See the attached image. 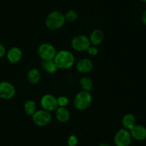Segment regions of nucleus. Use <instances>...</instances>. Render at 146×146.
<instances>
[{
    "mask_svg": "<svg viewBox=\"0 0 146 146\" xmlns=\"http://www.w3.org/2000/svg\"><path fill=\"white\" fill-rule=\"evenodd\" d=\"M141 21H142L143 24H145L146 26V9L144 10L143 13L142 14V17H141Z\"/></svg>",
    "mask_w": 146,
    "mask_h": 146,
    "instance_id": "393cba45",
    "label": "nucleus"
},
{
    "mask_svg": "<svg viewBox=\"0 0 146 146\" xmlns=\"http://www.w3.org/2000/svg\"><path fill=\"white\" fill-rule=\"evenodd\" d=\"M71 45L73 50L81 52L86 51L88 47L91 45V42L89 38L87 36L84 34H78L72 39Z\"/></svg>",
    "mask_w": 146,
    "mask_h": 146,
    "instance_id": "423d86ee",
    "label": "nucleus"
},
{
    "mask_svg": "<svg viewBox=\"0 0 146 146\" xmlns=\"http://www.w3.org/2000/svg\"><path fill=\"white\" fill-rule=\"evenodd\" d=\"M141 1H143V2H146V0H141Z\"/></svg>",
    "mask_w": 146,
    "mask_h": 146,
    "instance_id": "bb28decb",
    "label": "nucleus"
},
{
    "mask_svg": "<svg viewBox=\"0 0 146 146\" xmlns=\"http://www.w3.org/2000/svg\"><path fill=\"white\" fill-rule=\"evenodd\" d=\"M87 53L91 56H96L98 53V50L96 46L91 44L86 50Z\"/></svg>",
    "mask_w": 146,
    "mask_h": 146,
    "instance_id": "5701e85b",
    "label": "nucleus"
},
{
    "mask_svg": "<svg viewBox=\"0 0 146 146\" xmlns=\"http://www.w3.org/2000/svg\"><path fill=\"white\" fill-rule=\"evenodd\" d=\"M132 139L129 130L122 128L114 135V143L116 146H129Z\"/></svg>",
    "mask_w": 146,
    "mask_h": 146,
    "instance_id": "0eeeda50",
    "label": "nucleus"
},
{
    "mask_svg": "<svg viewBox=\"0 0 146 146\" xmlns=\"http://www.w3.org/2000/svg\"><path fill=\"white\" fill-rule=\"evenodd\" d=\"M79 84L82 90H84V91L90 92L94 87V83H93L92 80L90 77H86V76L82 77L80 79Z\"/></svg>",
    "mask_w": 146,
    "mask_h": 146,
    "instance_id": "a211bd4d",
    "label": "nucleus"
},
{
    "mask_svg": "<svg viewBox=\"0 0 146 146\" xmlns=\"http://www.w3.org/2000/svg\"><path fill=\"white\" fill-rule=\"evenodd\" d=\"M93 101V97L90 92H78L74 99V105L78 110H85L91 106Z\"/></svg>",
    "mask_w": 146,
    "mask_h": 146,
    "instance_id": "7ed1b4c3",
    "label": "nucleus"
},
{
    "mask_svg": "<svg viewBox=\"0 0 146 146\" xmlns=\"http://www.w3.org/2000/svg\"><path fill=\"white\" fill-rule=\"evenodd\" d=\"M27 79L31 84H36L40 81L41 79V73L36 68L31 69L27 73Z\"/></svg>",
    "mask_w": 146,
    "mask_h": 146,
    "instance_id": "f3484780",
    "label": "nucleus"
},
{
    "mask_svg": "<svg viewBox=\"0 0 146 146\" xmlns=\"http://www.w3.org/2000/svg\"><path fill=\"white\" fill-rule=\"evenodd\" d=\"M98 146H111V145L110 144H108V143H101Z\"/></svg>",
    "mask_w": 146,
    "mask_h": 146,
    "instance_id": "a878e982",
    "label": "nucleus"
},
{
    "mask_svg": "<svg viewBox=\"0 0 146 146\" xmlns=\"http://www.w3.org/2000/svg\"><path fill=\"white\" fill-rule=\"evenodd\" d=\"M135 125V117L131 113L125 114L122 118V125L123 128L130 130Z\"/></svg>",
    "mask_w": 146,
    "mask_h": 146,
    "instance_id": "dca6fc26",
    "label": "nucleus"
},
{
    "mask_svg": "<svg viewBox=\"0 0 146 146\" xmlns=\"http://www.w3.org/2000/svg\"><path fill=\"white\" fill-rule=\"evenodd\" d=\"M31 117H32L33 123L38 127H44V126L48 125L52 118L50 112L44 110L43 109L36 110Z\"/></svg>",
    "mask_w": 146,
    "mask_h": 146,
    "instance_id": "39448f33",
    "label": "nucleus"
},
{
    "mask_svg": "<svg viewBox=\"0 0 146 146\" xmlns=\"http://www.w3.org/2000/svg\"><path fill=\"white\" fill-rule=\"evenodd\" d=\"M16 90L11 83L7 81L0 82V98L10 100L15 95Z\"/></svg>",
    "mask_w": 146,
    "mask_h": 146,
    "instance_id": "1a4fd4ad",
    "label": "nucleus"
},
{
    "mask_svg": "<svg viewBox=\"0 0 146 146\" xmlns=\"http://www.w3.org/2000/svg\"><path fill=\"white\" fill-rule=\"evenodd\" d=\"M7 59L11 64H17L22 58V51L17 47H12L6 53Z\"/></svg>",
    "mask_w": 146,
    "mask_h": 146,
    "instance_id": "9b49d317",
    "label": "nucleus"
},
{
    "mask_svg": "<svg viewBox=\"0 0 146 146\" xmlns=\"http://www.w3.org/2000/svg\"><path fill=\"white\" fill-rule=\"evenodd\" d=\"M38 54L42 60H52L57 51L56 47L50 43H42L38 47Z\"/></svg>",
    "mask_w": 146,
    "mask_h": 146,
    "instance_id": "20e7f679",
    "label": "nucleus"
},
{
    "mask_svg": "<svg viewBox=\"0 0 146 146\" xmlns=\"http://www.w3.org/2000/svg\"><path fill=\"white\" fill-rule=\"evenodd\" d=\"M41 67L48 74H54L58 71V68L56 64L54 62V60H42L41 63Z\"/></svg>",
    "mask_w": 146,
    "mask_h": 146,
    "instance_id": "2eb2a0df",
    "label": "nucleus"
},
{
    "mask_svg": "<svg viewBox=\"0 0 146 146\" xmlns=\"http://www.w3.org/2000/svg\"><path fill=\"white\" fill-rule=\"evenodd\" d=\"M78 13L74 9H69L64 14V17H65L66 21L68 22H74L76 21L78 19Z\"/></svg>",
    "mask_w": 146,
    "mask_h": 146,
    "instance_id": "aec40b11",
    "label": "nucleus"
},
{
    "mask_svg": "<svg viewBox=\"0 0 146 146\" xmlns=\"http://www.w3.org/2000/svg\"><path fill=\"white\" fill-rule=\"evenodd\" d=\"M94 63L90 59L82 58L78 60L76 64V69L81 74H87L92 71Z\"/></svg>",
    "mask_w": 146,
    "mask_h": 146,
    "instance_id": "9d476101",
    "label": "nucleus"
},
{
    "mask_svg": "<svg viewBox=\"0 0 146 146\" xmlns=\"http://www.w3.org/2000/svg\"><path fill=\"white\" fill-rule=\"evenodd\" d=\"M54 61L58 69L68 70L74 66L75 63V57L71 52L64 50L57 52Z\"/></svg>",
    "mask_w": 146,
    "mask_h": 146,
    "instance_id": "f257e3e1",
    "label": "nucleus"
},
{
    "mask_svg": "<svg viewBox=\"0 0 146 146\" xmlns=\"http://www.w3.org/2000/svg\"><path fill=\"white\" fill-rule=\"evenodd\" d=\"M90 40L91 44L94 46H98L103 42L104 40V33L102 30L99 29H94L90 34V37H88Z\"/></svg>",
    "mask_w": 146,
    "mask_h": 146,
    "instance_id": "4468645a",
    "label": "nucleus"
},
{
    "mask_svg": "<svg viewBox=\"0 0 146 146\" xmlns=\"http://www.w3.org/2000/svg\"><path fill=\"white\" fill-rule=\"evenodd\" d=\"M129 131L134 140L143 141L146 139V127L142 125L135 124Z\"/></svg>",
    "mask_w": 146,
    "mask_h": 146,
    "instance_id": "f8f14e48",
    "label": "nucleus"
},
{
    "mask_svg": "<svg viewBox=\"0 0 146 146\" xmlns=\"http://www.w3.org/2000/svg\"><path fill=\"white\" fill-rule=\"evenodd\" d=\"M69 103V100L66 96H60V97H57V104H58V107H66Z\"/></svg>",
    "mask_w": 146,
    "mask_h": 146,
    "instance_id": "412c9836",
    "label": "nucleus"
},
{
    "mask_svg": "<svg viewBox=\"0 0 146 146\" xmlns=\"http://www.w3.org/2000/svg\"><path fill=\"white\" fill-rule=\"evenodd\" d=\"M7 53V50H6L5 47L0 42V58L4 57Z\"/></svg>",
    "mask_w": 146,
    "mask_h": 146,
    "instance_id": "b1692460",
    "label": "nucleus"
},
{
    "mask_svg": "<svg viewBox=\"0 0 146 146\" xmlns=\"http://www.w3.org/2000/svg\"><path fill=\"white\" fill-rule=\"evenodd\" d=\"M68 146H76L78 143V139L75 135H71L67 139Z\"/></svg>",
    "mask_w": 146,
    "mask_h": 146,
    "instance_id": "4be33fe9",
    "label": "nucleus"
},
{
    "mask_svg": "<svg viewBox=\"0 0 146 146\" xmlns=\"http://www.w3.org/2000/svg\"><path fill=\"white\" fill-rule=\"evenodd\" d=\"M40 104L43 110L48 112L55 111L58 107L57 97L51 94H46L41 97L40 100Z\"/></svg>",
    "mask_w": 146,
    "mask_h": 146,
    "instance_id": "6e6552de",
    "label": "nucleus"
},
{
    "mask_svg": "<svg viewBox=\"0 0 146 146\" xmlns=\"http://www.w3.org/2000/svg\"><path fill=\"white\" fill-rule=\"evenodd\" d=\"M66 23L64 14L59 11H52L46 16L45 19L46 27L51 31L60 29Z\"/></svg>",
    "mask_w": 146,
    "mask_h": 146,
    "instance_id": "f03ea898",
    "label": "nucleus"
},
{
    "mask_svg": "<svg viewBox=\"0 0 146 146\" xmlns=\"http://www.w3.org/2000/svg\"><path fill=\"white\" fill-rule=\"evenodd\" d=\"M36 103L32 100H29L25 102L24 104V112L27 115L32 116V115L36 111Z\"/></svg>",
    "mask_w": 146,
    "mask_h": 146,
    "instance_id": "6ab92c4d",
    "label": "nucleus"
},
{
    "mask_svg": "<svg viewBox=\"0 0 146 146\" xmlns=\"http://www.w3.org/2000/svg\"><path fill=\"white\" fill-rule=\"evenodd\" d=\"M56 118L58 122L61 123H67L70 120L71 113L66 107H58L55 110Z\"/></svg>",
    "mask_w": 146,
    "mask_h": 146,
    "instance_id": "ddd939ff",
    "label": "nucleus"
}]
</instances>
